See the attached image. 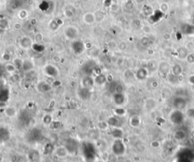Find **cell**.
Segmentation results:
<instances>
[{
  "label": "cell",
  "mask_w": 194,
  "mask_h": 162,
  "mask_svg": "<svg viewBox=\"0 0 194 162\" xmlns=\"http://www.w3.org/2000/svg\"><path fill=\"white\" fill-rule=\"evenodd\" d=\"M0 146H1V142H0Z\"/></svg>",
  "instance_id": "obj_63"
},
{
  "label": "cell",
  "mask_w": 194,
  "mask_h": 162,
  "mask_svg": "<svg viewBox=\"0 0 194 162\" xmlns=\"http://www.w3.org/2000/svg\"><path fill=\"white\" fill-rule=\"evenodd\" d=\"M78 96L83 100H88L92 96L91 89L82 87L78 90Z\"/></svg>",
  "instance_id": "obj_13"
},
{
  "label": "cell",
  "mask_w": 194,
  "mask_h": 162,
  "mask_svg": "<svg viewBox=\"0 0 194 162\" xmlns=\"http://www.w3.org/2000/svg\"><path fill=\"white\" fill-rule=\"evenodd\" d=\"M188 101L187 100L181 96H175L173 100H172V106L174 110H184L187 106Z\"/></svg>",
  "instance_id": "obj_5"
},
{
  "label": "cell",
  "mask_w": 194,
  "mask_h": 162,
  "mask_svg": "<svg viewBox=\"0 0 194 162\" xmlns=\"http://www.w3.org/2000/svg\"><path fill=\"white\" fill-rule=\"evenodd\" d=\"M142 30H143V31L146 33H149L150 32L152 31L151 27H150L149 26H148V25H146V26H143V27H142Z\"/></svg>",
  "instance_id": "obj_52"
},
{
  "label": "cell",
  "mask_w": 194,
  "mask_h": 162,
  "mask_svg": "<svg viewBox=\"0 0 194 162\" xmlns=\"http://www.w3.org/2000/svg\"><path fill=\"white\" fill-rule=\"evenodd\" d=\"M27 158L30 162H40L41 160L40 152L36 149H32L27 154Z\"/></svg>",
  "instance_id": "obj_14"
},
{
  "label": "cell",
  "mask_w": 194,
  "mask_h": 162,
  "mask_svg": "<svg viewBox=\"0 0 194 162\" xmlns=\"http://www.w3.org/2000/svg\"><path fill=\"white\" fill-rule=\"evenodd\" d=\"M189 81H190V84L194 85V75H192V76L190 77V79H189Z\"/></svg>",
  "instance_id": "obj_60"
},
{
  "label": "cell",
  "mask_w": 194,
  "mask_h": 162,
  "mask_svg": "<svg viewBox=\"0 0 194 162\" xmlns=\"http://www.w3.org/2000/svg\"><path fill=\"white\" fill-rule=\"evenodd\" d=\"M5 114L9 116V117H13L16 114L15 109L13 107L7 108L6 110H5Z\"/></svg>",
  "instance_id": "obj_43"
},
{
  "label": "cell",
  "mask_w": 194,
  "mask_h": 162,
  "mask_svg": "<svg viewBox=\"0 0 194 162\" xmlns=\"http://www.w3.org/2000/svg\"><path fill=\"white\" fill-rule=\"evenodd\" d=\"M21 5V2L19 0H11V3H10V8L12 10H16L18 9Z\"/></svg>",
  "instance_id": "obj_37"
},
{
  "label": "cell",
  "mask_w": 194,
  "mask_h": 162,
  "mask_svg": "<svg viewBox=\"0 0 194 162\" xmlns=\"http://www.w3.org/2000/svg\"><path fill=\"white\" fill-rule=\"evenodd\" d=\"M151 85H152V87L153 88H158V87H159V82L157 81H153L152 83H151Z\"/></svg>",
  "instance_id": "obj_56"
},
{
  "label": "cell",
  "mask_w": 194,
  "mask_h": 162,
  "mask_svg": "<svg viewBox=\"0 0 194 162\" xmlns=\"http://www.w3.org/2000/svg\"><path fill=\"white\" fill-rule=\"evenodd\" d=\"M54 153L57 157L60 158H64L68 156V152L66 149V148L64 146H58V148L55 149L54 150Z\"/></svg>",
  "instance_id": "obj_18"
},
{
  "label": "cell",
  "mask_w": 194,
  "mask_h": 162,
  "mask_svg": "<svg viewBox=\"0 0 194 162\" xmlns=\"http://www.w3.org/2000/svg\"><path fill=\"white\" fill-rule=\"evenodd\" d=\"M22 69L24 70V71H31L33 69V63L31 61V60H24L23 62V66H22Z\"/></svg>",
  "instance_id": "obj_33"
},
{
  "label": "cell",
  "mask_w": 194,
  "mask_h": 162,
  "mask_svg": "<svg viewBox=\"0 0 194 162\" xmlns=\"http://www.w3.org/2000/svg\"><path fill=\"white\" fill-rule=\"evenodd\" d=\"M159 70L161 74H167L170 70L169 64L167 62H161V64H159Z\"/></svg>",
  "instance_id": "obj_29"
},
{
  "label": "cell",
  "mask_w": 194,
  "mask_h": 162,
  "mask_svg": "<svg viewBox=\"0 0 194 162\" xmlns=\"http://www.w3.org/2000/svg\"><path fill=\"white\" fill-rule=\"evenodd\" d=\"M118 48H119L121 51H125L126 49H127V44H126V42H121L119 44H118Z\"/></svg>",
  "instance_id": "obj_51"
},
{
  "label": "cell",
  "mask_w": 194,
  "mask_h": 162,
  "mask_svg": "<svg viewBox=\"0 0 194 162\" xmlns=\"http://www.w3.org/2000/svg\"><path fill=\"white\" fill-rule=\"evenodd\" d=\"M21 27V24H19V23H16V24H15V29H16V30H19Z\"/></svg>",
  "instance_id": "obj_59"
},
{
  "label": "cell",
  "mask_w": 194,
  "mask_h": 162,
  "mask_svg": "<svg viewBox=\"0 0 194 162\" xmlns=\"http://www.w3.org/2000/svg\"><path fill=\"white\" fill-rule=\"evenodd\" d=\"M184 118V115L181 110H174L169 115L170 121L174 125H181L183 122Z\"/></svg>",
  "instance_id": "obj_4"
},
{
  "label": "cell",
  "mask_w": 194,
  "mask_h": 162,
  "mask_svg": "<svg viewBox=\"0 0 194 162\" xmlns=\"http://www.w3.org/2000/svg\"><path fill=\"white\" fill-rule=\"evenodd\" d=\"M71 47L73 52L77 55L81 54L82 53H84V50H85V45H84V42L80 41V40H74L72 43H71Z\"/></svg>",
  "instance_id": "obj_9"
},
{
  "label": "cell",
  "mask_w": 194,
  "mask_h": 162,
  "mask_svg": "<svg viewBox=\"0 0 194 162\" xmlns=\"http://www.w3.org/2000/svg\"><path fill=\"white\" fill-rule=\"evenodd\" d=\"M147 53L149 55H152L154 54V51H153V50H152V49H148Z\"/></svg>",
  "instance_id": "obj_61"
},
{
  "label": "cell",
  "mask_w": 194,
  "mask_h": 162,
  "mask_svg": "<svg viewBox=\"0 0 194 162\" xmlns=\"http://www.w3.org/2000/svg\"><path fill=\"white\" fill-rule=\"evenodd\" d=\"M5 70L6 72H9V73H13V72H15V70H17V69H16V67L15 66L14 64H8L7 65L5 66Z\"/></svg>",
  "instance_id": "obj_36"
},
{
  "label": "cell",
  "mask_w": 194,
  "mask_h": 162,
  "mask_svg": "<svg viewBox=\"0 0 194 162\" xmlns=\"http://www.w3.org/2000/svg\"><path fill=\"white\" fill-rule=\"evenodd\" d=\"M108 48H110L111 50H115V49H116V48H118V45L117 44V42H115V41H114V40H112L110 42H108Z\"/></svg>",
  "instance_id": "obj_46"
},
{
  "label": "cell",
  "mask_w": 194,
  "mask_h": 162,
  "mask_svg": "<svg viewBox=\"0 0 194 162\" xmlns=\"http://www.w3.org/2000/svg\"><path fill=\"white\" fill-rule=\"evenodd\" d=\"M130 125L133 127H138L141 124L140 117L138 115H133L130 118Z\"/></svg>",
  "instance_id": "obj_26"
},
{
  "label": "cell",
  "mask_w": 194,
  "mask_h": 162,
  "mask_svg": "<svg viewBox=\"0 0 194 162\" xmlns=\"http://www.w3.org/2000/svg\"><path fill=\"white\" fill-rule=\"evenodd\" d=\"M82 71L84 72V74H86V75H92L93 73H96V75L98 74L96 64L93 60H89L86 62L82 67Z\"/></svg>",
  "instance_id": "obj_6"
},
{
  "label": "cell",
  "mask_w": 194,
  "mask_h": 162,
  "mask_svg": "<svg viewBox=\"0 0 194 162\" xmlns=\"http://www.w3.org/2000/svg\"><path fill=\"white\" fill-rule=\"evenodd\" d=\"M5 70V67H3L2 65H0V77L2 76Z\"/></svg>",
  "instance_id": "obj_58"
},
{
  "label": "cell",
  "mask_w": 194,
  "mask_h": 162,
  "mask_svg": "<svg viewBox=\"0 0 194 162\" xmlns=\"http://www.w3.org/2000/svg\"><path fill=\"white\" fill-rule=\"evenodd\" d=\"M44 72L47 76L51 77V78H55L59 74L58 69L54 65H52V64H48L45 66Z\"/></svg>",
  "instance_id": "obj_11"
},
{
  "label": "cell",
  "mask_w": 194,
  "mask_h": 162,
  "mask_svg": "<svg viewBox=\"0 0 194 162\" xmlns=\"http://www.w3.org/2000/svg\"><path fill=\"white\" fill-rule=\"evenodd\" d=\"M187 115L189 117H190V118H194V109H191V110H189Z\"/></svg>",
  "instance_id": "obj_55"
},
{
  "label": "cell",
  "mask_w": 194,
  "mask_h": 162,
  "mask_svg": "<svg viewBox=\"0 0 194 162\" xmlns=\"http://www.w3.org/2000/svg\"><path fill=\"white\" fill-rule=\"evenodd\" d=\"M64 147L66 148L69 154H74L75 152H77V149L79 148L78 141L74 138L67 139L65 141Z\"/></svg>",
  "instance_id": "obj_7"
},
{
  "label": "cell",
  "mask_w": 194,
  "mask_h": 162,
  "mask_svg": "<svg viewBox=\"0 0 194 162\" xmlns=\"http://www.w3.org/2000/svg\"><path fill=\"white\" fill-rule=\"evenodd\" d=\"M37 89L40 92L47 93L52 90V86L46 81H40V83L38 84Z\"/></svg>",
  "instance_id": "obj_22"
},
{
  "label": "cell",
  "mask_w": 194,
  "mask_h": 162,
  "mask_svg": "<svg viewBox=\"0 0 194 162\" xmlns=\"http://www.w3.org/2000/svg\"><path fill=\"white\" fill-rule=\"evenodd\" d=\"M161 9L163 12H166L168 10V5L167 3H162L161 5Z\"/></svg>",
  "instance_id": "obj_54"
},
{
  "label": "cell",
  "mask_w": 194,
  "mask_h": 162,
  "mask_svg": "<svg viewBox=\"0 0 194 162\" xmlns=\"http://www.w3.org/2000/svg\"><path fill=\"white\" fill-rule=\"evenodd\" d=\"M108 126L112 127H121L122 125L121 118L117 116H112L107 120Z\"/></svg>",
  "instance_id": "obj_16"
},
{
  "label": "cell",
  "mask_w": 194,
  "mask_h": 162,
  "mask_svg": "<svg viewBox=\"0 0 194 162\" xmlns=\"http://www.w3.org/2000/svg\"><path fill=\"white\" fill-rule=\"evenodd\" d=\"M148 72L147 70L145 68H140L137 70V73H136V77L137 79H139L140 81H143L144 79L147 78Z\"/></svg>",
  "instance_id": "obj_25"
},
{
  "label": "cell",
  "mask_w": 194,
  "mask_h": 162,
  "mask_svg": "<svg viewBox=\"0 0 194 162\" xmlns=\"http://www.w3.org/2000/svg\"><path fill=\"white\" fill-rule=\"evenodd\" d=\"M96 162H104L103 161H96Z\"/></svg>",
  "instance_id": "obj_62"
},
{
  "label": "cell",
  "mask_w": 194,
  "mask_h": 162,
  "mask_svg": "<svg viewBox=\"0 0 194 162\" xmlns=\"http://www.w3.org/2000/svg\"><path fill=\"white\" fill-rule=\"evenodd\" d=\"M32 48H33V50H34L37 52H43L45 50V47L42 44L37 43V42L33 43V45H32Z\"/></svg>",
  "instance_id": "obj_34"
},
{
  "label": "cell",
  "mask_w": 194,
  "mask_h": 162,
  "mask_svg": "<svg viewBox=\"0 0 194 162\" xmlns=\"http://www.w3.org/2000/svg\"><path fill=\"white\" fill-rule=\"evenodd\" d=\"M43 39V35H42V33H37V34H36L35 37H34V39H35L36 42H37V43H40V42L42 41Z\"/></svg>",
  "instance_id": "obj_50"
},
{
  "label": "cell",
  "mask_w": 194,
  "mask_h": 162,
  "mask_svg": "<svg viewBox=\"0 0 194 162\" xmlns=\"http://www.w3.org/2000/svg\"><path fill=\"white\" fill-rule=\"evenodd\" d=\"M10 138V132L7 128L0 127V142H6Z\"/></svg>",
  "instance_id": "obj_20"
},
{
  "label": "cell",
  "mask_w": 194,
  "mask_h": 162,
  "mask_svg": "<svg viewBox=\"0 0 194 162\" xmlns=\"http://www.w3.org/2000/svg\"><path fill=\"white\" fill-rule=\"evenodd\" d=\"M48 3L47 1H42L41 3L39 5V8H40L42 11H47V9H48Z\"/></svg>",
  "instance_id": "obj_45"
},
{
  "label": "cell",
  "mask_w": 194,
  "mask_h": 162,
  "mask_svg": "<svg viewBox=\"0 0 194 162\" xmlns=\"http://www.w3.org/2000/svg\"><path fill=\"white\" fill-rule=\"evenodd\" d=\"M64 35L70 40H75L78 36V30L75 26H69L64 30Z\"/></svg>",
  "instance_id": "obj_10"
},
{
  "label": "cell",
  "mask_w": 194,
  "mask_h": 162,
  "mask_svg": "<svg viewBox=\"0 0 194 162\" xmlns=\"http://www.w3.org/2000/svg\"><path fill=\"white\" fill-rule=\"evenodd\" d=\"M2 57H3V59H4L5 60H6V61H9V60H10V58H11L10 55L8 54H5L2 56Z\"/></svg>",
  "instance_id": "obj_57"
},
{
  "label": "cell",
  "mask_w": 194,
  "mask_h": 162,
  "mask_svg": "<svg viewBox=\"0 0 194 162\" xmlns=\"http://www.w3.org/2000/svg\"><path fill=\"white\" fill-rule=\"evenodd\" d=\"M62 23L63 22L60 19H55V20L51 21L50 24H49V27L52 31H55L59 28V26L62 25Z\"/></svg>",
  "instance_id": "obj_31"
},
{
  "label": "cell",
  "mask_w": 194,
  "mask_h": 162,
  "mask_svg": "<svg viewBox=\"0 0 194 162\" xmlns=\"http://www.w3.org/2000/svg\"><path fill=\"white\" fill-rule=\"evenodd\" d=\"M19 44H20V46L24 49H28L30 48H32L33 43L31 38L28 36H24L21 39Z\"/></svg>",
  "instance_id": "obj_17"
},
{
  "label": "cell",
  "mask_w": 194,
  "mask_h": 162,
  "mask_svg": "<svg viewBox=\"0 0 194 162\" xmlns=\"http://www.w3.org/2000/svg\"><path fill=\"white\" fill-rule=\"evenodd\" d=\"M171 72L172 74L175 75V76H180L183 72V68L182 66L178 64H174L171 67Z\"/></svg>",
  "instance_id": "obj_27"
},
{
  "label": "cell",
  "mask_w": 194,
  "mask_h": 162,
  "mask_svg": "<svg viewBox=\"0 0 194 162\" xmlns=\"http://www.w3.org/2000/svg\"><path fill=\"white\" fill-rule=\"evenodd\" d=\"M171 39V35L169 33H165L163 34V39L165 41H168Z\"/></svg>",
  "instance_id": "obj_53"
},
{
  "label": "cell",
  "mask_w": 194,
  "mask_h": 162,
  "mask_svg": "<svg viewBox=\"0 0 194 162\" xmlns=\"http://www.w3.org/2000/svg\"><path fill=\"white\" fill-rule=\"evenodd\" d=\"M94 85H95V81L91 75H86L82 80V87L84 88L92 89Z\"/></svg>",
  "instance_id": "obj_15"
},
{
  "label": "cell",
  "mask_w": 194,
  "mask_h": 162,
  "mask_svg": "<svg viewBox=\"0 0 194 162\" xmlns=\"http://www.w3.org/2000/svg\"><path fill=\"white\" fill-rule=\"evenodd\" d=\"M99 131L98 129H92L88 132V136L91 140H98L99 137Z\"/></svg>",
  "instance_id": "obj_32"
},
{
  "label": "cell",
  "mask_w": 194,
  "mask_h": 162,
  "mask_svg": "<svg viewBox=\"0 0 194 162\" xmlns=\"http://www.w3.org/2000/svg\"><path fill=\"white\" fill-rule=\"evenodd\" d=\"M43 122L44 123L45 125H50L52 123V117L50 115H46L43 118Z\"/></svg>",
  "instance_id": "obj_42"
},
{
  "label": "cell",
  "mask_w": 194,
  "mask_h": 162,
  "mask_svg": "<svg viewBox=\"0 0 194 162\" xmlns=\"http://www.w3.org/2000/svg\"><path fill=\"white\" fill-rule=\"evenodd\" d=\"M112 151L117 156L123 155L125 153L126 146L121 139H115L112 145Z\"/></svg>",
  "instance_id": "obj_2"
},
{
  "label": "cell",
  "mask_w": 194,
  "mask_h": 162,
  "mask_svg": "<svg viewBox=\"0 0 194 162\" xmlns=\"http://www.w3.org/2000/svg\"><path fill=\"white\" fill-rule=\"evenodd\" d=\"M94 81H95V84H96V85H102L107 82V76L102 73H99L98 75H96Z\"/></svg>",
  "instance_id": "obj_23"
},
{
  "label": "cell",
  "mask_w": 194,
  "mask_h": 162,
  "mask_svg": "<svg viewBox=\"0 0 194 162\" xmlns=\"http://www.w3.org/2000/svg\"><path fill=\"white\" fill-rule=\"evenodd\" d=\"M113 102L118 106H123L126 102V96L124 93H115L113 94Z\"/></svg>",
  "instance_id": "obj_12"
},
{
  "label": "cell",
  "mask_w": 194,
  "mask_h": 162,
  "mask_svg": "<svg viewBox=\"0 0 194 162\" xmlns=\"http://www.w3.org/2000/svg\"><path fill=\"white\" fill-rule=\"evenodd\" d=\"M64 14L67 18H71L74 16V12L71 11V9H67L64 11Z\"/></svg>",
  "instance_id": "obj_48"
},
{
  "label": "cell",
  "mask_w": 194,
  "mask_h": 162,
  "mask_svg": "<svg viewBox=\"0 0 194 162\" xmlns=\"http://www.w3.org/2000/svg\"><path fill=\"white\" fill-rule=\"evenodd\" d=\"M10 26L9 21L6 18H2L0 19V28L2 30H6Z\"/></svg>",
  "instance_id": "obj_35"
},
{
  "label": "cell",
  "mask_w": 194,
  "mask_h": 162,
  "mask_svg": "<svg viewBox=\"0 0 194 162\" xmlns=\"http://www.w3.org/2000/svg\"><path fill=\"white\" fill-rule=\"evenodd\" d=\"M82 152L86 159H93L96 155V147L90 142H85L81 147Z\"/></svg>",
  "instance_id": "obj_1"
},
{
  "label": "cell",
  "mask_w": 194,
  "mask_h": 162,
  "mask_svg": "<svg viewBox=\"0 0 194 162\" xmlns=\"http://www.w3.org/2000/svg\"><path fill=\"white\" fill-rule=\"evenodd\" d=\"M108 127L107 121H101L98 124V127L99 130H106Z\"/></svg>",
  "instance_id": "obj_47"
},
{
  "label": "cell",
  "mask_w": 194,
  "mask_h": 162,
  "mask_svg": "<svg viewBox=\"0 0 194 162\" xmlns=\"http://www.w3.org/2000/svg\"><path fill=\"white\" fill-rule=\"evenodd\" d=\"M83 20L84 23L88 25H92L94 24L96 21V16L95 14L92 12H87L84 15L83 17Z\"/></svg>",
  "instance_id": "obj_21"
},
{
  "label": "cell",
  "mask_w": 194,
  "mask_h": 162,
  "mask_svg": "<svg viewBox=\"0 0 194 162\" xmlns=\"http://www.w3.org/2000/svg\"><path fill=\"white\" fill-rule=\"evenodd\" d=\"M177 54H178V57L181 59H185L187 56L189 54V51L187 50V48L186 47H180V48L177 49Z\"/></svg>",
  "instance_id": "obj_30"
},
{
  "label": "cell",
  "mask_w": 194,
  "mask_h": 162,
  "mask_svg": "<svg viewBox=\"0 0 194 162\" xmlns=\"http://www.w3.org/2000/svg\"><path fill=\"white\" fill-rule=\"evenodd\" d=\"M185 59L188 64H194V54L193 53H189Z\"/></svg>",
  "instance_id": "obj_44"
},
{
  "label": "cell",
  "mask_w": 194,
  "mask_h": 162,
  "mask_svg": "<svg viewBox=\"0 0 194 162\" xmlns=\"http://www.w3.org/2000/svg\"><path fill=\"white\" fill-rule=\"evenodd\" d=\"M31 121H32V117H31L30 112H27V110H23L19 113L18 121L21 125L27 127L31 122Z\"/></svg>",
  "instance_id": "obj_8"
},
{
  "label": "cell",
  "mask_w": 194,
  "mask_h": 162,
  "mask_svg": "<svg viewBox=\"0 0 194 162\" xmlns=\"http://www.w3.org/2000/svg\"><path fill=\"white\" fill-rule=\"evenodd\" d=\"M155 106H156V102L153 99H148L147 100H146V108L153 109V108L155 107Z\"/></svg>",
  "instance_id": "obj_38"
},
{
  "label": "cell",
  "mask_w": 194,
  "mask_h": 162,
  "mask_svg": "<svg viewBox=\"0 0 194 162\" xmlns=\"http://www.w3.org/2000/svg\"><path fill=\"white\" fill-rule=\"evenodd\" d=\"M111 134L114 138L121 139L123 136V131L120 127H112V130L111 131Z\"/></svg>",
  "instance_id": "obj_28"
},
{
  "label": "cell",
  "mask_w": 194,
  "mask_h": 162,
  "mask_svg": "<svg viewBox=\"0 0 194 162\" xmlns=\"http://www.w3.org/2000/svg\"><path fill=\"white\" fill-rule=\"evenodd\" d=\"M54 150H55V149H54V146H53V145L52 144V143H47L46 146H45V148H44V152L46 154H50L51 152H54Z\"/></svg>",
  "instance_id": "obj_39"
},
{
  "label": "cell",
  "mask_w": 194,
  "mask_h": 162,
  "mask_svg": "<svg viewBox=\"0 0 194 162\" xmlns=\"http://www.w3.org/2000/svg\"><path fill=\"white\" fill-rule=\"evenodd\" d=\"M9 98H10V93L9 89L6 88H0V102L6 103Z\"/></svg>",
  "instance_id": "obj_19"
},
{
  "label": "cell",
  "mask_w": 194,
  "mask_h": 162,
  "mask_svg": "<svg viewBox=\"0 0 194 162\" xmlns=\"http://www.w3.org/2000/svg\"><path fill=\"white\" fill-rule=\"evenodd\" d=\"M174 137L175 140L181 141V140H183L184 139H186V137H187V133L183 129L177 130L176 131L174 132Z\"/></svg>",
  "instance_id": "obj_24"
},
{
  "label": "cell",
  "mask_w": 194,
  "mask_h": 162,
  "mask_svg": "<svg viewBox=\"0 0 194 162\" xmlns=\"http://www.w3.org/2000/svg\"><path fill=\"white\" fill-rule=\"evenodd\" d=\"M23 60L20 58H15L13 60V64L16 67V69H22L23 66Z\"/></svg>",
  "instance_id": "obj_40"
},
{
  "label": "cell",
  "mask_w": 194,
  "mask_h": 162,
  "mask_svg": "<svg viewBox=\"0 0 194 162\" xmlns=\"http://www.w3.org/2000/svg\"><path fill=\"white\" fill-rule=\"evenodd\" d=\"M43 136L42 130L38 127H33L27 134V140L31 142H37L40 141Z\"/></svg>",
  "instance_id": "obj_3"
},
{
  "label": "cell",
  "mask_w": 194,
  "mask_h": 162,
  "mask_svg": "<svg viewBox=\"0 0 194 162\" xmlns=\"http://www.w3.org/2000/svg\"><path fill=\"white\" fill-rule=\"evenodd\" d=\"M124 88L123 85L117 82L116 85H115V89H114L113 94H115V93H124Z\"/></svg>",
  "instance_id": "obj_41"
},
{
  "label": "cell",
  "mask_w": 194,
  "mask_h": 162,
  "mask_svg": "<svg viewBox=\"0 0 194 162\" xmlns=\"http://www.w3.org/2000/svg\"><path fill=\"white\" fill-rule=\"evenodd\" d=\"M28 16V12L26 11V10H21V11L19 12V18L22 20H24L25 18Z\"/></svg>",
  "instance_id": "obj_49"
}]
</instances>
